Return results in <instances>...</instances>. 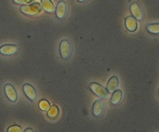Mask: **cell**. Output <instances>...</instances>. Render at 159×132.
I'll use <instances>...</instances> for the list:
<instances>
[{
	"mask_svg": "<svg viewBox=\"0 0 159 132\" xmlns=\"http://www.w3.org/2000/svg\"><path fill=\"white\" fill-rule=\"evenodd\" d=\"M41 9H42V7H41V4L33 2L30 4H22L20 8V11L25 15H35L41 12Z\"/></svg>",
	"mask_w": 159,
	"mask_h": 132,
	"instance_id": "1",
	"label": "cell"
},
{
	"mask_svg": "<svg viewBox=\"0 0 159 132\" xmlns=\"http://www.w3.org/2000/svg\"><path fill=\"white\" fill-rule=\"evenodd\" d=\"M89 88H90V90L96 95L97 96H99L100 98H107L108 95V91L105 88H103L102 86L99 83H96V82H91L89 83Z\"/></svg>",
	"mask_w": 159,
	"mask_h": 132,
	"instance_id": "2",
	"label": "cell"
},
{
	"mask_svg": "<svg viewBox=\"0 0 159 132\" xmlns=\"http://www.w3.org/2000/svg\"><path fill=\"white\" fill-rule=\"evenodd\" d=\"M23 93L25 94V95L31 100V101H35L37 99V91L36 89L34 88L32 85L26 83L23 85L22 87Z\"/></svg>",
	"mask_w": 159,
	"mask_h": 132,
	"instance_id": "3",
	"label": "cell"
},
{
	"mask_svg": "<svg viewBox=\"0 0 159 132\" xmlns=\"http://www.w3.org/2000/svg\"><path fill=\"white\" fill-rule=\"evenodd\" d=\"M4 92L5 95L7 96V98L11 102H16L18 98V95L17 92L16 90V88L13 87V85H11V83H8L4 86Z\"/></svg>",
	"mask_w": 159,
	"mask_h": 132,
	"instance_id": "4",
	"label": "cell"
},
{
	"mask_svg": "<svg viewBox=\"0 0 159 132\" xmlns=\"http://www.w3.org/2000/svg\"><path fill=\"white\" fill-rule=\"evenodd\" d=\"M59 51L62 59H66L70 54V45L67 40H62L59 44Z\"/></svg>",
	"mask_w": 159,
	"mask_h": 132,
	"instance_id": "5",
	"label": "cell"
},
{
	"mask_svg": "<svg viewBox=\"0 0 159 132\" xmlns=\"http://www.w3.org/2000/svg\"><path fill=\"white\" fill-rule=\"evenodd\" d=\"M18 51V46L16 45H4L0 47V53L5 56L15 55Z\"/></svg>",
	"mask_w": 159,
	"mask_h": 132,
	"instance_id": "6",
	"label": "cell"
},
{
	"mask_svg": "<svg viewBox=\"0 0 159 132\" xmlns=\"http://www.w3.org/2000/svg\"><path fill=\"white\" fill-rule=\"evenodd\" d=\"M56 15L59 19H64L66 15V4L65 1H59L55 10Z\"/></svg>",
	"mask_w": 159,
	"mask_h": 132,
	"instance_id": "7",
	"label": "cell"
},
{
	"mask_svg": "<svg viewBox=\"0 0 159 132\" xmlns=\"http://www.w3.org/2000/svg\"><path fill=\"white\" fill-rule=\"evenodd\" d=\"M130 11L132 12L134 18H136L137 20H142L143 19V12L141 11L139 5L136 2H133V3L131 4Z\"/></svg>",
	"mask_w": 159,
	"mask_h": 132,
	"instance_id": "8",
	"label": "cell"
},
{
	"mask_svg": "<svg viewBox=\"0 0 159 132\" xmlns=\"http://www.w3.org/2000/svg\"><path fill=\"white\" fill-rule=\"evenodd\" d=\"M104 108V103L103 100L102 99H97L96 102L94 103L92 108V112L94 116L96 117H99L101 114L102 113Z\"/></svg>",
	"mask_w": 159,
	"mask_h": 132,
	"instance_id": "9",
	"label": "cell"
},
{
	"mask_svg": "<svg viewBox=\"0 0 159 132\" xmlns=\"http://www.w3.org/2000/svg\"><path fill=\"white\" fill-rule=\"evenodd\" d=\"M125 24H126V29L130 31V32H134V31H136V29H137V19L134 18L133 16H128V17H126Z\"/></svg>",
	"mask_w": 159,
	"mask_h": 132,
	"instance_id": "10",
	"label": "cell"
},
{
	"mask_svg": "<svg viewBox=\"0 0 159 132\" xmlns=\"http://www.w3.org/2000/svg\"><path fill=\"white\" fill-rule=\"evenodd\" d=\"M119 86V79L118 77L116 76H114L112 77L109 81H107V90L108 91V93H113L115 92Z\"/></svg>",
	"mask_w": 159,
	"mask_h": 132,
	"instance_id": "11",
	"label": "cell"
},
{
	"mask_svg": "<svg viewBox=\"0 0 159 132\" xmlns=\"http://www.w3.org/2000/svg\"><path fill=\"white\" fill-rule=\"evenodd\" d=\"M41 7L48 13H53L55 11V5L51 0H41Z\"/></svg>",
	"mask_w": 159,
	"mask_h": 132,
	"instance_id": "12",
	"label": "cell"
},
{
	"mask_svg": "<svg viewBox=\"0 0 159 132\" xmlns=\"http://www.w3.org/2000/svg\"><path fill=\"white\" fill-rule=\"evenodd\" d=\"M122 99V92L121 90L116 89L115 92H113V95L111 97V103L113 105H117L120 102Z\"/></svg>",
	"mask_w": 159,
	"mask_h": 132,
	"instance_id": "13",
	"label": "cell"
},
{
	"mask_svg": "<svg viewBox=\"0 0 159 132\" xmlns=\"http://www.w3.org/2000/svg\"><path fill=\"white\" fill-rule=\"evenodd\" d=\"M48 117L50 118H55L59 115V108L57 106H52V107H49L48 111Z\"/></svg>",
	"mask_w": 159,
	"mask_h": 132,
	"instance_id": "14",
	"label": "cell"
},
{
	"mask_svg": "<svg viewBox=\"0 0 159 132\" xmlns=\"http://www.w3.org/2000/svg\"><path fill=\"white\" fill-rule=\"evenodd\" d=\"M147 30L150 33H154V34H158L159 33V23H153V24H149L147 25Z\"/></svg>",
	"mask_w": 159,
	"mask_h": 132,
	"instance_id": "15",
	"label": "cell"
},
{
	"mask_svg": "<svg viewBox=\"0 0 159 132\" xmlns=\"http://www.w3.org/2000/svg\"><path fill=\"white\" fill-rule=\"evenodd\" d=\"M49 107H50L49 102L46 99H41V101L39 102V108L43 112H47L49 109Z\"/></svg>",
	"mask_w": 159,
	"mask_h": 132,
	"instance_id": "16",
	"label": "cell"
},
{
	"mask_svg": "<svg viewBox=\"0 0 159 132\" xmlns=\"http://www.w3.org/2000/svg\"><path fill=\"white\" fill-rule=\"evenodd\" d=\"M8 132H21L22 131V127L18 125H12L8 129Z\"/></svg>",
	"mask_w": 159,
	"mask_h": 132,
	"instance_id": "17",
	"label": "cell"
},
{
	"mask_svg": "<svg viewBox=\"0 0 159 132\" xmlns=\"http://www.w3.org/2000/svg\"><path fill=\"white\" fill-rule=\"evenodd\" d=\"M13 2L17 4H22H22H26L25 0H13Z\"/></svg>",
	"mask_w": 159,
	"mask_h": 132,
	"instance_id": "18",
	"label": "cell"
},
{
	"mask_svg": "<svg viewBox=\"0 0 159 132\" xmlns=\"http://www.w3.org/2000/svg\"><path fill=\"white\" fill-rule=\"evenodd\" d=\"M33 2H34V0H25V3H26V4H30V3H33Z\"/></svg>",
	"mask_w": 159,
	"mask_h": 132,
	"instance_id": "19",
	"label": "cell"
},
{
	"mask_svg": "<svg viewBox=\"0 0 159 132\" xmlns=\"http://www.w3.org/2000/svg\"><path fill=\"white\" fill-rule=\"evenodd\" d=\"M33 130H31V128H28L27 130H25V132H33Z\"/></svg>",
	"mask_w": 159,
	"mask_h": 132,
	"instance_id": "20",
	"label": "cell"
},
{
	"mask_svg": "<svg viewBox=\"0 0 159 132\" xmlns=\"http://www.w3.org/2000/svg\"><path fill=\"white\" fill-rule=\"evenodd\" d=\"M78 2H85V1H87V0H78Z\"/></svg>",
	"mask_w": 159,
	"mask_h": 132,
	"instance_id": "21",
	"label": "cell"
},
{
	"mask_svg": "<svg viewBox=\"0 0 159 132\" xmlns=\"http://www.w3.org/2000/svg\"><path fill=\"white\" fill-rule=\"evenodd\" d=\"M158 93H159V90H158Z\"/></svg>",
	"mask_w": 159,
	"mask_h": 132,
	"instance_id": "22",
	"label": "cell"
}]
</instances>
